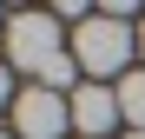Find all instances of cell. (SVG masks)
<instances>
[{
	"label": "cell",
	"mask_w": 145,
	"mask_h": 139,
	"mask_svg": "<svg viewBox=\"0 0 145 139\" xmlns=\"http://www.w3.org/2000/svg\"><path fill=\"white\" fill-rule=\"evenodd\" d=\"M132 139H145V132H132Z\"/></svg>",
	"instance_id": "obj_10"
},
{
	"label": "cell",
	"mask_w": 145,
	"mask_h": 139,
	"mask_svg": "<svg viewBox=\"0 0 145 139\" xmlns=\"http://www.w3.org/2000/svg\"><path fill=\"white\" fill-rule=\"evenodd\" d=\"M66 46H72V60H79V73H92V80H112L119 73V80H125V60H132L138 33L125 27V20H112V13H92Z\"/></svg>",
	"instance_id": "obj_1"
},
{
	"label": "cell",
	"mask_w": 145,
	"mask_h": 139,
	"mask_svg": "<svg viewBox=\"0 0 145 139\" xmlns=\"http://www.w3.org/2000/svg\"><path fill=\"white\" fill-rule=\"evenodd\" d=\"M0 33H7V13H0Z\"/></svg>",
	"instance_id": "obj_8"
},
{
	"label": "cell",
	"mask_w": 145,
	"mask_h": 139,
	"mask_svg": "<svg viewBox=\"0 0 145 139\" xmlns=\"http://www.w3.org/2000/svg\"><path fill=\"white\" fill-rule=\"evenodd\" d=\"M7 99H20V86H13V66L0 60V106H7Z\"/></svg>",
	"instance_id": "obj_6"
},
{
	"label": "cell",
	"mask_w": 145,
	"mask_h": 139,
	"mask_svg": "<svg viewBox=\"0 0 145 139\" xmlns=\"http://www.w3.org/2000/svg\"><path fill=\"white\" fill-rule=\"evenodd\" d=\"M112 119H125L119 113V86H79L72 93V132L79 139H106Z\"/></svg>",
	"instance_id": "obj_4"
},
{
	"label": "cell",
	"mask_w": 145,
	"mask_h": 139,
	"mask_svg": "<svg viewBox=\"0 0 145 139\" xmlns=\"http://www.w3.org/2000/svg\"><path fill=\"white\" fill-rule=\"evenodd\" d=\"M119 113L132 119V132H145V66L119 80Z\"/></svg>",
	"instance_id": "obj_5"
},
{
	"label": "cell",
	"mask_w": 145,
	"mask_h": 139,
	"mask_svg": "<svg viewBox=\"0 0 145 139\" xmlns=\"http://www.w3.org/2000/svg\"><path fill=\"white\" fill-rule=\"evenodd\" d=\"M138 53H145V20H138Z\"/></svg>",
	"instance_id": "obj_7"
},
{
	"label": "cell",
	"mask_w": 145,
	"mask_h": 139,
	"mask_svg": "<svg viewBox=\"0 0 145 139\" xmlns=\"http://www.w3.org/2000/svg\"><path fill=\"white\" fill-rule=\"evenodd\" d=\"M0 139H13V132H7V126H0Z\"/></svg>",
	"instance_id": "obj_9"
},
{
	"label": "cell",
	"mask_w": 145,
	"mask_h": 139,
	"mask_svg": "<svg viewBox=\"0 0 145 139\" xmlns=\"http://www.w3.org/2000/svg\"><path fill=\"white\" fill-rule=\"evenodd\" d=\"M0 40H7V66H13V73H46V66H53L59 53H66V33H59V13H7V33H0Z\"/></svg>",
	"instance_id": "obj_2"
},
{
	"label": "cell",
	"mask_w": 145,
	"mask_h": 139,
	"mask_svg": "<svg viewBox=\"0 0 145 139\" xmlns=\"http://www.w3.org/2000/svg\"><path fill=\"white\" fill-rule=\"evenodd\" d=\"M66 126H72V99H59L46 86H20V99H13V139H59Z\"/></svg>",
	"instance_id": "obj_3"
}]
</instances>
